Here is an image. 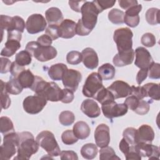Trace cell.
<instances>
[{
  "label": "cell",
  "mask_w": 160,
  "mask_h": 160,
  "mask_svg": "<svg viewBox=\"0 0 160 160\" xmlns=\"http://www.w3.org/2000/svg\"><path fill=\"white\" fill-rule=\"evenodd\" d=\"M36 95L52 102L61 101L63 98V89L54 82H47L41 77L35 76V79L30 88Z\"/></svg>",
  "instance_id": "cell-1"
},
{
  "label": "cell",
  "mask_w": 160,
  "mask_h": 160,
  "mask_svg": "<svg viewBox=\"0 0 160 160\" xmlns=\"http://www.w3.org/2000/svg\"><path fill=\"white\" fill-rule=\"evenodd\" d=\"M39 146L32 134L30 132L25 131L18 133V143L17 146L18 155L14 159H29L32 154L38 152Z\"/></svg>",
  "instance_id": "cell-2"
},
{
  "label": "cell",
  "mask_w": 160,
  "mask_h": 160,
  "mask_svg": "<svg viewBox=\"0 0 160 160\" xmlns=\"http://www.w3.org/2000/svg\"><path fill=\"white\" fill-rule=\"evenodd\" d=\"M26 50L31 56L41 62H45L55 58L58 52L53 46H43L37 41H30L26 46Z\"/></svg>",
  "instance_id": "cell-3"
},
{
  "label": "cell",
  "mask_w": 160,
  "mask_h": 160,
  "mask_svg": "<svg viewBox=\"0 0 160 160\" xmlns=\"http://www.w3.org/2000/svg\"><path fill=\"white\" fill-rule=\"evenodd\" d=\"M36 140L39 146L43 148L50 156L56 157L60 155L61 149L54 135L49 131H43L38 134Z\"/></svg>",
  "instance_id": "cell-4"
},
{
  "label": "cell",
  "mask_w": 160,
  "mask_h": 160,
  "mask_svg": "<svg viewBox=\"0 0 160 160\" xmlns=\"http://www.w3.org/2000/svg\"><path fill=\"white\" fill-rule=\"evenodd\" d=\"M132 36L133 33L128 28H119L114 31L113 39L116 44L119 53L128 51L132 49Z\"/></svg>",
  "instance_id": "cell-5"
},
{
  "label": "cell",
  "mask_w": 160,
  "mask_h": 160,
  "mask_svg": "<svg viewBox=\"0 0 160 160\" xmlns=\"http://www.w3.org/2000/svg\"><path fill=\"white\" fill-rule=\"evenodd\" d=\"M18 143V133L10 132L4 135L3 142L0 148V159L9 160L15 155Z\"/></svg>",
  "instance_id": "cell-6"
},
{
  "label": "cell",
  "mask_w": 160,
  "mask_h": 160,
  "mask_svg": "<svg viewBox=\"0 0 160 160\" xmlns=\"http://www.w3.org/2000/svg\"><path fill=\"white\" fill-rule=\"evenodd\" d=\"M81 12L82 14L81 21L83 26L89 30L92 31L96 25L99 11L92 2L86 1L82 5Z\"/></svg>",
  "instance_id": "cell-7"
},
{
  "label": "cell",
  "mask_w": 160,
  "mask_h": 160,
  "mask_svg": "<svg viewBox=\"0 0 160 160\" xmlns=\"http://www.w3.org/2000/svg\"><path fill=\"white\" fill-rule=\"evenodd\" d=\"M102 80L98 73H91L88 76L82 87L83 95L88 98H94L96 94L104 87Z\"/></svg>",
  "instance_id": "cell-8"
},
{
  "label": "cell",
  "mask_w": 160,
  "mask_h": 160,
  "mask_svg": "<svg viewBox=\"0 0 160 160\" xmlns=\"http://www.w3.org/2000/svg\"><path fill=\"white\" fill-rule=\"evenodd\" d=\"M128 107L124 103L117 104L114 101L106 102L101 104V110L104 116L108 119H112L125 115Z\"/></svg>",
  "instance_id": "cell-9"
},
{
  "label": "cell",
  "mask_w": 160,
  "mask_h": 160,
  "mask_svg": "<svg viewBox=\"0 0 160 160\" xmlns=\"http://www.w3.org/2000/svg\"><path fill=\"white\" fill-rule=\"evenodd\" d=\"M47 104V100L44 98L34 95L26 97L22 102L24 111L31 114H36L40 112Z\"/></svg>",
  "instance_id": "cell-10"
},
{
  "label": "cell",
  "mask_w": 160,
  "mask_h": 160,
  "mask_svg": "<svg viewBox=\"0 0 160 160\" xmlns=\"http://www.w3.org/2000/svg\"><path fill=\"white\" fill-rule=\"evenodd\" d=\"M47 22L41 14H33L28 17L26 22L27 31L31 34H36L45 30Z\"/></svg>",
  "instance_id": "cell-11"
},
{
  "label": "cell",
  "mask_w": 160,
  "mask_h": 160,
  "mask_svg": "<svg viewBox=\"0 0 160 160\" xmlns=\"http://www.w3.org/2000/svg\"><path fill=\"white\" fill-rule=\"evenodd\" d=\"M81 79L82 75L79 71L70 69L66 71L62 81L65 88L75 92L77 90Z\"/></svg>",
  "instance_id": "cell-12"
},
{
  "label": "cell",
  "mask_w": 160,
  "mask_h": 160,
  "mask_svg": "<svg viewBox=\"0 0 160 160\" xmlns=\"http://www.w3.org/2000/svg\"><path fill=\"white\" fill-rule=\"evenodd\" d=\"M107 89L112 94L114 99L125 98L131 94V86L121 80L113 82Z\"/></svg>",
  "instance_id": "cell-13"
},
{
  "label": "cell",
  "mask_w": 160,
  "mask_h": 160,
  "mask_svg": "<svg viewBox=\"0 0 160 160\" xmlns=\"http://www.w3.org/2000/svg\"><path fill=\"white\" fill-rule=\"evenodd\" d=\"M136 59L134 64L140 69H148L154 62L150 52L143 47H138L135 50Z\"/></svg>",
  "instance_id": "cell-14"
},
{
  "label": "cell",
  "mask_w": 160,
  "mask_h": 160,
  "mask_svg": "<svg viewBox=\"0 0 160 160\" xmlns=\"http://www.w3.org/2000/svg\"><path fill=\"white\" fill-rule=\"evenodd\" d=\"M94 139L96 145L102 148L108 146L110 142L109 128L105 124H99L94 131Z\"/></svg>",
  "instance_id": "cell-15"
},
{
  "label": "cell",
  "mask_w": 160,
  "mask_h": 160,
  "mask_svg": "<svg viewBox=\"0 0 160 160\" xmlns=\"http://www.w3.org/2000/svg\"><path fill=\"white\" fill-rule=\"evenodd\" d=\"M135 147L141 156L148 157L149 159H159V148L151 143L138 142Z\"/></svg>",
  "instance_id": "cell-16"
},
{
  "label": "cell",
  "mask_w": 160,
  "mask_h": 160,
  "mask_svg": "<svg viewBox=\"0 0 160 160\" xmlns=\"http://www.w3.org/2000/svg\"><path fill=\"white\" fill-rule=\"evenodd\" d=\"M76 23L69 19H64L58 26L59 36L64 39H70L73 38L76 34Z\"/></svg>",
  "instance_id": "cell-17"
},
{
  "label": "cell",
  "mask_w": 160,
  "mask_h": 160,
  "mask_svg": "<svg viewBox=\"0 0 160 160\" xmlns=\"http://www.w3.org/2000/svg\"><path fill=\"white\" fill-rule=\"evenodd\" d=\"M82 61L86 68L89 69H94L98 66L99 59L96 52L91 48L84 49L81 52Z\"/></svg>",
  "instance_id": "cell-18"
},
{
  "label": "cell",
  "mask_w": 160,
  "mask_h": 160,
  "mask_svg": "<svg viewBox=\"0 0 160 160\" xmlns=\"http://www.w3.org/2000/svg\"><path fill=\"white\" fill-rule=\"evenodd\" d=\"M82 112L88 117L95 118L101 114V109L98 103L92 99H86L83 101L81 106Z\"/></svg>",
  "instance_id": "cell-19"
},
{
  "label": "cell",
  "mask_w": 160,
  "mask_h": 160,
  "mask_svg": "<svg viewBox=\"0 0 160 160\" xmlns=\"http://www.w3.org/2000/svg\"><path fill=\"white\" fill-rule=\"evenodd\" d=\"M154 139V132L148 124L141 125L136 130V142L151 143Z\"/></svg>",
  "instance_id": "cell-20"
},
{
  "label": "cell",
  "mask_w": 160,
  "mask_h": 160,
  "mask_svg": "<svg viewBox=\"0 0 160 160\" xmlns=\"http://www.w3.org/2000/svg\"><path fill=\"white\" fill-rule=\"evenodd\" d=\"M134 58V51L132 49L128 51L118 53L112 59L113 64L117 67H122L131 64Z\"/></svg>",
  "instance_id": "cell-21"
},
{
  "label": "cell",
  "mask_w": 160,
  "mask_h": 160,
  "mask_svg": "<svg viewBox=\"0 0 160 160\" xmlns=\"http://www.w3.org/2000/svg\"><path fill=\"white\" fill-rule=\"evenodd\" d=\"M46 20L49 25H59L63 21V15L61 10L56 7H52L45 12Z\"/></svg>",
  "instance_id": "cell-22"
},
{
  "label": "cell",
  "mask_w": 160,
  "mask_h": 160,
  "mask_svg": "<svg viewBox=\"0 0 160 160\" xmlns=\"http://www.w3.org/2000/svg\"><path fill=\"white\" fill-rule=\"evenodd\" d=\"M68 67L63 63H58L52 65L48 70V75L49 78L54 81H60L68 70Z\"/></svg>",
  "instance_id": "cell-23"
},
{
  "label": "cell",
  "mask_w": 160,
  "mask_h": 160,
  "mask_svg": "<svg viewBox=\"0 0 160 160\" xmlns=\"http://www.w3.org/2000/svg\"><path fill=\"white\" fill-rule=\"evenodd\" d=\"M4 48L1 52V55L5 57H11L21 48L20 41L14 39H7Z\"/></svg>",
  "instance_id": "cell-24"
},
{
  "label": "cell",
  "mask_w": 160,
  "mask_h": 160,
  "mask_svg": "<svg viewBox=\"0 0 160 160\" xmlns=\"http://www.w3.org/2000/svg\"><path fill=\"white\" fill-rule=\"evenodd\" d=\"M72 131L78 139H86L91 132V129L88 124L82 121H78L74 124Z\"/></svg>",
  "instance_id": "cell-25"
},
{
  "label": "cell",
  "mask_w": 160,
  "mask_h": 160,
  "mask_svg": "<svg viewBox=\"0 0 160 160\" xmlns=\"http://www.w3.org/2000/svg\"><path fill=\"white\" fill-rule=\"evenodd\" d=\"M16 79L23 88H31L34 83L35 76L29 69H24L20 72Z\"/></svg>",
  "instance_id": "cell-26"
},
{
  "label": "cell",
  "mask_w": 160,
  "mask_h": 160,
  "mask_svg": "<svg viewBox=\"0 0 160 160\" xmlns=\"http://www.w3.org/2000/svg\"><path fill=\"white\" fill-rule=\"evenodd\" d=\"M116 73L114 67L110 63H105L100 66L98 69V74L101 79L104 81L113 79Z\"/></svg>",
  "instance_id": "cell-27"
},
{
  "label": "cell",
  "mask_w": 160,
  "mask_h": 160,
  "mask_svg": "<svg viewBox=\"0 0 160 160\" xmlns=\"http://www.w3.org/2000/svg\"><path fill=\"white\" fill-rule=\"evenodd\" d=\"M142 87L145 90L147 97L148 96L152 99L156 101H159L160 99L159 84L150 82L144 84Z\"/></svg>",
  "instance_id": "cell-28"
},
{
  "label": "cell",
  "mask_w": 160,
  "mask_h": 160,
  "mask_svg": "<svg viewBox=\"0 0 160 160\" xmlns=\"http://www.w3.org/2000/svg\"><path fill=\"white\" fill-rule=\"evenodd\" d=\"M98 152V148L93 143L86 144L81 149V154L86 159H94L96 156Z\"/></svg>",
  "instance_id": "cell-29"
},
{
  "label": "cell",
  "mask_w": 160,
  "mask_h": 160,
  "mask_svg": "<svg viewBox=\"0 0 160 160\" xmlns=\"http://www.w3.org/2000/svg\"><path fill=\"white\" fill-rule=\"evenodd\" d=\"M6 89L7 92L9 94H14V95H17L20 94L22 91L23 88L22 86L20 84L18 80L15 78H10L9 81L6 82Z\"/></svg>",
  "instance_id": "cell-30"
},
{
  "label": "cell",
  "mask_w": 160,
  "mask_h": 160,
  "mask_svg": "<svg viewBox=\"0 0 160 160\" xmlns=\"http://www.w3.org/2000/svg\"><path fill=\"white\" fill-rule=\"evenodd\" d=\"M124 12L117 8L111 9L108 12L109 20L114 24H121L124 23Z\"/></svg>",
  "instance_id": "cell-31"
},
{
  "label": "cell",
  "mask_w": 160,
  "mask_h": 160,
  "mask_svg": "<svg viewBox=\"0 0 160 160\" xmlns=\"http://www.w3.org/2000/svg\"><path fill=\"white\" fill-rule=\"evenodd\" d=\"M159 9L156 8H151L147 10L145 14L146 20L150 25H156L159 23Z\"/></svg>",
  "instance_id": "cell-32"
},
{
  "label": "cell",
  "mask_w": 160,
  "mask_h": 160,
  "mask_svg": "<svg viewBox=\"0 0 160 160\" xmlns=\"http://www.w3.org/2000/svg\"><path fill=\"white\" fill-rule=\"evenodd\" d=\"M32 56L26 50H23L16 54L15 57V62L21 66L29 65L32 61Z\"/></svg>",
  "instance_id": "cell-33"
},
{
  "label": "cell",
  "mask_w": 160,
  "mask_h": 160,
  "mask_svg": "<svg viewBox=\"0 0 160 160\" xmlns=\"http://www.w3.org/2000/svg\"><path fill=\"white\" fill-rule=\"evenodd\" d=\"M96 100H97L101 104L105 103L106 102L114 101V98L112 94L107 89L103 87L95 96L94 98Z\"/></svg>",
  "instance_id": "cell-34"
},
{
  "label": "cell",
  "mask_w": 160,
  "mask_h": 160,
  "mask_svg": "<svg viewBox=\"0 0 160 160\" xmlns=\"http://www.w3.org/2000/svg\"><path fill=\"white\" fill-rule=\"evenodd\" d=\"M0 131L4 135L15 132L13 123L10 118L7 116H2L0 118Z\"/></svg>",
  "instance_id": "cell-35"
},
{
  "label": "cell",
  "mask_w": 160,
  "mask_h": 160,
  "mask_svg": "<svg viewBox=\"0 0 160 160\" xmlns=\"http://www.w3.org/2000/svg\"><path fill=\"white\" fill-rule=\"evenodd\" d=\"M99 159L101 160H115L121 159L118 157L114 149L109 146L102 148L99 150Z\"/></svg>",
  "instance_id": "cell-36"
},
{
  "label": "cell",
  "mask_w": 160,
  "mask_h": 160,
  "mask_svg": "<svg viewBox=\"0 0 160 160\" xmlns=\"http://www.w3.org/2000/svg\"><path fill=\"white\" fill-rule=\"evenodd\" d=\"M75 120L74 113L70 111H64L59 116V121L63 126H70Z\"/></svg>",
  "instance_id": "cell-37"
},
{
  "label": "cell",
  "mask_w": 160,
  "mask_h": 160,
  "mask_svg": "<svg viewBox=\"0 0 160 160\" xmlns=\"http://www.w3.org/2000/svg\"><path fill=\"white\" fill-rule=\"evenodd\" d=\"M6 83L3 82L2 80H1V104L2 109H8L11 103V99L8 94V92L6 89Z\"/></svg>",
  "instance_id": "cell-38"
},
{
  "label": "cell",
  "mask_w": 160,
  "mask_h": 160,
  "mask_svg": "<svg viewBox=\"0 0 160 160\" xmlns=\"http://www.w3.org/2000/svg\"><path fill=\"white\" fill-rule=\"evenodd\" d=\"M136 130L137 129L134 128L129 127L126 128L122 132L123 138L131 146H135L137 144Z\"/></svg>",
  "instance_id": "cell-39"
},
{
  "label": "cell",
  "mask_w": 160,
  "mask_h": 160,
  "mask_svg": "<svg viewBox=\"0 0 160 160\" xmlns=\"http://www.w3.org/2000/svg\"><path fill=\"white\" fill-rule=\"evenodd\" d=\"M25 26H26V24H25L24 19L19 16H15L12 17L11 28H10L9 30H8V31L17 30L22 33L24 32Z\"/></svg>",
  "instance_id": "cell-40"
},
{
  "label": "cell",
  "mask_w": 160,
  "mask_h": 160,
  "mask_svg": "<svg viewBox=\"0 0 160 160\" xmlns=\"http://www.w3.org/2000/svg\"><path fill=\"white\" fill-rule=\"evenodd\" d=\"M82 54L77 51L69 52L66 56V61L68 64L77 65L82 61Z\"/></svg>",
  "instance_id": "cell-41"
},
{
  "label": "cell",
  "mask_w": 160,
  "mask_h": 160,
  "mask_svg": "<svg viewBox=\"0 0 160 160\" xmlns=\"http://www.w3.org/2000/svg\"><path fill=\"white\" fill-rule=\"evenodd\" d=\"M61 139L64 144L66 145H72L76 143L78 139L74 135L73 131L68 129L64 131L61 135Z\"/></svg>",
  "instance_id": "cell-42"
},
{
  "label": "cell",
  "mask_w": 160,
  "mask_h": 160,
  "mask_svg": "<svg viewBox=\"0 0 160 160\" xmlns=\"http://www.w3.org/2000/svg\"><path fill=\"white\" fill-rule=\"evenodd\" d=\"M148 76L150 79H158L160 78V64L153 62L148 69Z\"/></svg>",
  "instance_id": "cell-43"
},
{
  "label": "cell",
  "mask_w": 160,
  "mask_h": 160,
  "mask_svg": "<svg viewBox=\"0 0 160 160\" xmlns=\"http://www.w3.org/2000/svg\"><path fill=\"white\" fill-rule=\"evenodd\" d=\"M97 8L99 12H102L104 9L112 8L116 3V1H101L94 0L92 1Z\"/></svg>",
  "instance_id": "cell-44"
},
{
  "label": "cell",
  "mask_w": 160,
  "mask_h": 160,
  "mask_svg": "<svg viewBox=\"0 0 160 160\" xmlns=\"http://www.w3.org/2000/svg\"><path fill=\"white\" fill-rule=\"evenodd\" d=\"M141 42L142 44L146 47H152L156 44V38L153 34L146 32L142 36Z\"/></svg>",
  "instance_id": "cell-45"
},
{
  "label": "cell",
  "mask_w": 160,
  "mask_h": 160,
  "mask_svg": "<svg viewBox=\"0 0 160 160\" xmlns=\"http://www.w3.org/2000/svg\"><path fill=\"white\" fill-rule=\"evenodd\" d=\"M149 109H150L149 104L144 100L139 99V104L136 109L134 111L139 115H144L149 112Z\"/></svg>",
  "instance_id": "cell-46"
},
{
  "label": "cell",
  "mask_w": 160,
  "mask_h": 160,
  "mask_svg": "<svg viewBox=\"0 0 160 160\" xmlns=\"http://www.w3.org/2000/svg\"><path fill=\"white\" fill-rule=\"evenodd\" d=\"M140 21L139 16H127L124 14V22L131 28L136 27Z\"/></svg>",
  "instance_id": "cell-47"
},
{
  "label": "cell",
  "mask_w": 160,
  "mask_h": 160,
  "mask_svg": "<svg viewBox=\"0 0 160 160\" xmlns=\"http://www.w3.org/2000/svg\"><path fill=\"white\" fill-rule=\"evenodd\" d=\"M132 96H134L139 99H142L144 98L147 97L146 94L145 92V90L142 86H131V94Z\"/></svg>",
  "instance_id": "cell-48"
},
{
  "label": "cell",
  "mask_w": 160,
  "mask_h": 160,
  "mask_svg": "<svg viewBox=\"0 0 160 160\" xmlns=\"http://www.w3.org/2000/svg\"><path fill=\"white\" fill-rule=\"evenodd\" d=\"M58 26L59 25H49L46 29V34L49 36L52 40H56L59 36L58 32Z\"/></svg>",
  "instance_id": "cell-49"
},
{
  "label": "cell",
  "mask_w": 160,
  "mask_h": 160,
  "mask_svg": "<svg viewBox=\"0 0 160 160\" xmlns=\"http://www.w3.org/2000/svg\"><path fill=\"white\" fill-rule=\"evenodd\" d=\"M12 17H10L6 15H1L0 16V26L1 29L2 31L3 29L9 30L11 25Z\"/></svg>",
  "instance_id": "cell-50"
},
{
  "label": "cell",
  "mask_w": 160,
  "mask_h": 160,
  "mask_svg": "<svg viewBox=\"0 0 160 160\" xmlns=\"http://www.w3.org/2000/svg\"><path fill=\"white\" fill-rule=\"evenodd\" d=\"M139 99H138L134 96L131 95L126 99V100L124 101V104L127 106L128 108L134 111L136 109L139 104Z\"/></svg>",
  "instance_id": "cell-51"
},
{
  "label": "cell",
  "mask_w": 160,
  "mask_h": 160,
  "mask_svg": "<svg viewBox=\"0 0 160 160\" xmlns=\"http://www.w3.org/2000/svg\"><path fill=\"white\" fill-rule=\"evenodd\" d=\"M76 34H78L79 36H87L88 35L91 31L88 29L87 28H86L81 21V19H79L76 24Z\"/></svg>",
  "instance_id": "cell-52"
},
{
  "label": "cell",
  "mask_w": 160,
  "mask_h": 160,
  "mask_svg": "<svg viewBox=\"0 0 160 160\" xmlns=\"http://www.w3.org/2000/svg\"><path fill=\"white\" fill-rule=\"evenodd\" d=\"M61 159L62 160H77L78 157L77 154L73 151H62L60 153Z\"/></svg>",
  "instance_id": "cell-53"
},
{
  "label": "cell",
  "mask_w": 160,
  "mask_h": 160,
  "mask_svg": "<svg viewBox=\"0 0 160 160\" xmlns=\"http://www.w3.org/2000/svg\"><path fill=\"white\" fill-rule=\"evenodd\" d=\"M74 92L70 89L64 88L63 89V98L61 102L65 104L71 102L74 99Z\"/></svg>",
  "instance_id": "cell-54"
},
{
  "label": "cell",
  "mask_w": 160,
  "mask_h": 160,
  "mask_svg": "<svg viewBox=\"0 0 160 160\" xmlns=\"http://www.w3.org/2000/svg\"><path fill=\"white\" fill-rule=\"evenodd\" d=\"M1 73H7L10 71L11 62L9 59L6 58H1Z\"/></svg>",
  "instance_id": "cell-55"
},
{
  "label": "cell",
  "mask_w": 160,
  "mask_h": 160,
  "mask_svg": "<svg viewBox=\"0 0 160 160\" xmlns=\"http://www.w3.org/2000/svg\"><path fill=\"white\" fill-rule=\"evenodd\" d=\"M125 157L127 160H129V159L140 160L141 159V156L138 152L135 146H131L129 151L128 152V154L126 156H125Z\"/></svg>",
  "instance_id": "cell-56"
},
{
  "label": "cell",
  "mask_w": 160,
  "mask_h": 160,
  "mask_svg": "<svg viewBox=\"0 0 160 160\" xmlns=\"http://www.w3.org/2000/svg\"><path fill=\"white\" fill-rule=\"evenodd\" d=\"M24 69V67L19 66L15 61H14L12 62V64L10 68V72L12 76H13L15 78H17V77L20 74V72Z\"/></svg>",
  "instance_id": "cell-57"
},
{
  "label": "cell",
  "mask_w": 160,
  "mask_h": 160,
  "mask_svg": "<svg viewBox=\"0 0 160 160\" xmlns=\"http://www.w3.org/2000/svg\"><path fill=\"white\" fill-rule=\"evenodd\" d=\"M119 6L125 10H127L129 8L138 5V1L136 0H119L118 1Z\"/></svg>",
  "instance_id": "cell-58"
},
{
  "label": "cell",
  "mask_w": 160,
  "mask_h": 160,
  "mask_svg": "<svg viewBox=\"0 0 160 160\" xmlns=\"http://www.w3.org/2000/svg\"><path fill=\"white\" fill-rule=\"evenodd\" d=\"M37 42L41 46H50L52 44V40L49 36L46 34H43L38 38Z\"/></svg>",
  "instance_id": "cell-59"
},
{
  "label": "cell",
  "mask_w": 160,
  "mask_h": 160,
  "mask_svg": "<svg viewBox=\"0 0 160 160\" xmlns=\"http://www.w3.org/2000/svg\"><path fill=\"white\" fill-rule=\"evenodd\" d=\"M142 10V6L141 4H138L134 6H132L128 9L124 13L125 15L127 16H138L139 13Z\"/></svg>",
  "instance_id": "cell-60"
},
{
  "label": "cell",
  "mask_w": 160,
  "mask_h": 160,
  "mask_svg": "<svg viewBox=\"0 0 160 160\" xmlns=\"http://www.w3.org/2000/svg\"><path fill=\"white\" fill-rule=\"evenodd\" d=\"M148 77V69H141L136 76V82L140 85Z\"/></svg>",
  "instance_id": "cell-61"
},
{
  "label": "cell",
  "mask_w": 160,
  "mask_h": 160,
  "mask_svg": "<svg viewBox=\"0 0 160 160\" xmlns=\"http://www.w3.org/2000/svg\"><path fill=\"white\" fill-rule=\"evenodd\" d=\"M86 1H69V4L71 8L78 12H81V8L82 5L84 4V2Z\"/></svg>",
  "instance_id": "cell-62"
},
{
  "label": "cell",
  "mask_w": 160,
  "mask_h": 160,
  "mask_svg": "<svg viewBox=\"0 0 160 160\" xmlns=\"http://www.w3.org/2000/svg\"><path fill=\"white\" fill-rule=\"evenodd\" d=\"M131 145H130L127 141L123 138L121 141L119 142V149L121 150V151L124 154V156H126L128 153V152L129 151L130 149V147Z\"/></svg>",
  "instance_id": "cell-63"
}]
</instances>
